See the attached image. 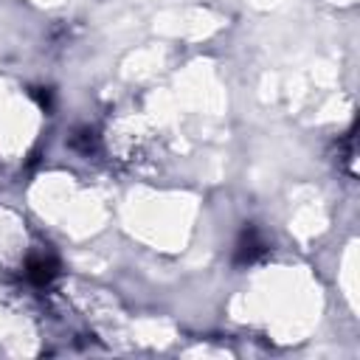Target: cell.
I'll list each match as a JSON object with an SVG mask.
<instances>
[{"instance_id":"6da1fadb","label":"cell","mask_w":360,"mask_h":360,"mask_svg":"<svg viewBox=\"0 0 360 360\" xmlns=\"http://www.w3.org/2000/svg\"><path fill=\"white\" fill-rule=\"evenodd\" d=\"M268 250V242L254 231V228H248L245 234H242V239H239V248H237V262H257V257H262Z\"/></svg>"},{"instance_id":"7a4b0ae2","label":"cell","mask_w":360,"mask_h":360,"mask_svg":"<svg viewBox=\"0 0 360 360\" xmlns=\"http://www.w3.org/2000/svg\"><path fill=\"white\" fill-rule=\"evenodd\" d=\"M28 268H31V270H28V276H31L34 281H40V284H43V281H48V279L57 273V270H54V265H51V262H46V259L31 262Z\"/></svg>"}]
</instances>
